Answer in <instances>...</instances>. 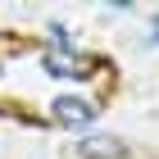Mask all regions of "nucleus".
<instances>
[{"label": "nucleus", "instance_id": "obj_1", "mask_svg": "<svg viewBox=\"0 0 159 159\" xmlns=\"http://www.w3.org/2000/svg\"><path fill=\"white\" fill-rule=\"evenodd\" d=\"M50 114H55V123H64V127H91V123H96V105L82 100V96H59L50 105Z\"/></svg>", "mask_w": 159, "mask_h": 159}, {"label": "nucleus", "instance_id": "obj_3", "mask_svg": "<svg viewBox=\"0 0 159 159\" xmlns=\"http://www.w3.org/2000/svg\"><path fill=\"white\" fill-rule=\"evenodd\" d=\"M46 68L55 77H86V73H91V64H86V59H73V55H46Z\"/></svg>", "mask_w": 159, "mask_h": 159}, {"label": "nucleus", "instance_id": "obj_2", "mask_svg": "<svg viewBox=\"0 0 159 159\" xmlns=\"http://www.w3.org/2000/svg\"><path fill=\"white\" fill-rule=\"evenodd\" d=\"M77 155L82 159H123V141L118 136H86Z\"/></svg>", "mask_w": 159, "mask_h": 159}]
</instances>
